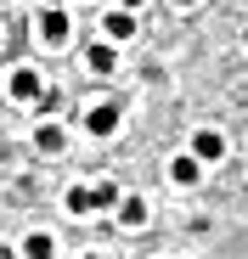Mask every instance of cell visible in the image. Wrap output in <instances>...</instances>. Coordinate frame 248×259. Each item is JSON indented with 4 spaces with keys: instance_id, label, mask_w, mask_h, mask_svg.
Instances as JSON below:
<instances>
[{
    "instance_id": "1",
    "label": "cell",
    "mask_w": 248,
    "mask_h": 259,
    "mask_svg": "<svg viewBox=\"0 0 248 259\" xmlns=\"http://www.w3.org/2000/svg\"><path fill=\"white\" fill-rule=\"evenodd\" d=\"M85 130H91L96 141H107V136H118V107H113V102H102V107H91V113H85Z\"/></svg>"
},
{
    "instance_id": "2",
    "label": "cell",
    "mask_w": 248,
    "mask_h": 259,
    "mask_svg": "<svg viewBox=\"0 0 248 259\" xmlns=\"http://www.w3.org/2000/svg\"><path fill=\"white\" fill-rule=\"evenodd\" d=\"M226 152V136H220V130H197V136H192V152L186 158H197V163H215Z\"/></svg>"
},
{
    "instance_id": "3",
    "label": "cell",
    "mask_w": 248,
    "mask_h": 259,
    "mask_svg": "<svg viewBox=\"0 0 248 259\" xmlns=\"http://www.w3.org/2000/svg\"><path fill=\"white\" fill-rule=\"evenodd\" d=\"M46 96V84H39L34 68H12V102H39Z\"/></svg>"
},
{
    "instance_id": "4",
    "label": "cell",
    "mask_w": 248,
    "mask_h": 259,
    "mask_svg": "<svg viewBox=\"0 0 248 259\" xmlns=\"http://www.w3.org/2000/svg\"><path fill=\"white\" fill-rule=\"evenodd\" d=\"M39 34H46V46H62V39H68V12L51 6L46 17H39Z\"/></svg>"
},
{
    "instance_id": "5",
    "label": "cell",
    "mask_w": 248,
    "mask_h": 259,
    "mask_svg": "<svg viewBox=\"0 0 248 259\" xmlns=\"http://www.w3.org/2000/svg\"><path fill=\"white\" fill-rule=\"evenodd\" d=\"M170 181H175V186H197V181H203V163H197V158H175V163H170Z\"/></svg>"
},
{
    "instance_id": "6",
    "label": "cell",
    "mask_w": 248,
    "mask_h": 259,
    "mask_svg": "<svg viewBox=\"0 0 248 259\" xmlns=\"http://www.w3.org/2000/svg\"><path fill=\"white\" fill-rule=\"evenodd\" d=\"M62 141H68L62 124H39V130H34V147H39V152H62Z\"/></svg>"
},
{
    "instance_id": "7",
    "label": "cell",
    "mask_w": 248,
    "mask_h": 259,
    "mask_svg": "<svg viewBox=\"0 0 248 259\" xmlns=\"http://www.w3.org/2000/svg\"><path fill=\"white\" fill-rule=\"evenodd\" d=\"M113 208H118V220H124V226H147V203H141V197H118Z\"/></svg>"
},
{
    "instance_id": "8",
    "label": "cell",
    "mask_w": 248,
    "mask_h": 259,
    "mask_svg": "<svg viewBox=\"0 0 248 259\" xmlns=\"http://www.w3.org/2000/svg\"><path fill=\"white\" fill-rule=\"evenodd\" d=\"M102 28H107V39H130V34H136V17H130V12H107Z\"/></svg>"
},
{
    "instance_id": "9",
    "label": "cell",
    "mask_w": 248,
    "mask_h": 259,
    "mask_svg": "<svg viewBox=\"0 0 248 259\" xmlns=\"http://www.w3.org/2000/svg\"><path fill=\"white\" fill-rule=\"evenodd\" d=\"M23 253H28V259H51V253H57V242H51V231H34V237L23 242Z\"/></svg>"
},
{
    "instance_id": "10",
    "label": "cell",
    "mask_w": 248,
    "mask_h": 259,
    "mask_svg": "<svg viewBox=\"0 0 248 259\" xmlns=\"http://www.w3.org/2000/svg\"><path fill=\"white\" fill-rule=\"evenodd\" d=\"M85 192H91V214H96V208H113V203H118V186H113V181H102V186H85Z\"/></svg>"
},
{
    "instance_id": "11",
    "label": "cell",
    "mask_w": 248,
    "mask_h": 259,
    "mask_svg": "<svg viewBox=\"0 0 248 259\" xmlns=\"http://www.w3.org/2000/svg\"><path fill=\"white\" fill-rule=\"evenodd\" d=\"M113 62H118L113 46H91V68H96V73H113Z\"/></svg>"
},
{
    "instance_id": "12",
    "label": "cell",
    "mask_w": 248,
    "mask_h": 259,
    "mask_svg": "<svg viewBox=\"0 0 248 259\" xmlns=\"http://www.w3.org/2000/svg\"><path fill=\"white\" fill-rule=\"evenodd\" d=\"M68 208H73V214H91V192L73 186V192H68Z\"/></svg>"
},
{
    "instance_id": "13",
    "label": "cell",
    "mask_w": 248,
    "mask_h": 259,
    "mask_svg": "<svg viewBox=\"0 0 248 259\" xmlns=\"http://www.w3.org/2000/svg\"><path fill=\"white\" fill-rule=\"evenodd\" d=\"M136 6H141V0H118V6H113V12H130V17H136Z\"/></svg>"
},
{
    "instance_id": "14",
    "label": "cell",
    "mask_w": 248,
    "mask_h": 259,
    "mask_svg": "<svg viewBox=\"0 0 248 259\" xmlns=\"http://www.w3.org/2000/svg\"><path fill=\"white\" fill-rule=\"evenodd\" d=\"M0 259H12V248H6V242H0Z\"/></svg>"
},
{
    "instance_id": "15",
    "label": "cell",
    "mask_w": 248,
    "mask_h": 259,
    "mask_svg": "<svg viewBox=\"0 0 248 259\" xmlns=\"http://www.w3.org/2000/svg\"><path fill=\"white\" fill-rule=\"evenodd\" d=\"M175 6H197V0H175Z\"/></svg>"
},
{
    "instance_id": "16",
    "label": "cell",
    "mask_w": 248,
    "mask_h": 259,
    "mask_svg": "<svg viewBox=\"0 0 248 259\" xmlns=\"http://www.w3.org/2000/svg\"><path fill=\"white\" fill-rule=\"evenodd\" d=\"M85 259H102V253H85Z\"/></svg>"
},
{
    "instance_id": "17",
    "label": "cell",
    "mask_w": 248,
    "mask_h": 259,
    "mask_svg": "<svg viewBox=\"0 0 248 259\" xmlns=\"http://www.w3.org/2000/svg\"><path fill=\"white\" fill-rule=\"evenodd\" d=\"M51 6H62V0H51Z\"/></svg>"
}]
</instances>
